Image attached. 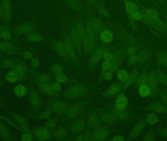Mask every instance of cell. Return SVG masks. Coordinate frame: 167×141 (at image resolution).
<instances>
[{"mask_svg": "<svg viewBox=\"0 0 167 141\" xmlns=\"http://www.w3.org/2000/svg\"><path fill=\"white\" fill-rule=\"evenodd\" d=\"M11 115L13 119L16 120L18 130L23 133H31L30 129H29V127L28 126V122L25 117H23L21 115L12 112Z\"/></svg>", "mask_w": 167, "mask_h": 141, "instance_id": "6da1fadb", "label": "cell"}, {"mask_svg": "<svg viewBox=\"0 0 167 141\" xmlns=\"http://www.w3.org/2000/svg\"><path fill=\"white\" fill-rule=\"evenodd\" d=\"M34 136L39 140H47L52 138V134L50 129L46 127H39L33 130Z\"/></svg>", "mask_w": 167, "mask_h": 141, "instance_id": "7a4b0ae2", "label": "cell"}, {"mask_svg": "<svg viewBox=\"0 0 167 141\" xmlns=\"http://www.w3.org/2000/svg\"><path fill=\"white\" fill-rule=\"evenodd\" d=\"M128 105V100L123 93L117 95L115 99L116 108L118 110H124Z\"/></svg>", "mask_w": 167, "mask_h": 141, "instance_id": "3957f363", "label": "cell"}, {"mask_svg": "<svg viewBox=\"0 0 167 141\" xmlns=\"http://www.w3.org/2000/svg\"><path fill=\"white\" fill-rule=\"evenodd\" d=\"M1 3L4 10V18L6 21H10L11 20L12 16L11 4L10 0H1Z\"/></svg>", "mask_w": 167, "mask_h": 141, "instance_id": "277c9868", "label": "cell"}, {"mask_svg": "<svg viewBox=\"0 0 167 141\" xmlns=\"http://www.w3.org/2000/svg\"><path fill=\"white\" fill-rule=\"evenodd\" d=\"M123 89V85L120 82H114L111 84V86L107 91V95L114 96L117 95L120 93Z\"/></svg>", "mask_w": 167, "mask_h": 141, "instance_id": "5b68a950", "label": "cell"}, {"mask_svg": "<svg viewBox=\"0 0 167 141\" xmlns=\"http://www.w3.org/2000/svg\"><path fill=\"white\" fill-rule=\"evenodd\" d=\"M0 137L4 141H10L12 140L13 136L10 130L0 120Z\"/></svg>", "mask_w": 167, "mask_h": 141, "instance_id": "8992f818", "label": "cell"}, {"mask_svg": "<svg viewBox=\"0 0 167 141\" xmlns=\"http://www.w3.org/2000/svg\"><path fill=\"white\" fill-rule=\"evenodd\" d=\"M15 31L17 35H25L28 33L32 32L33 31V28L30 24H22L16 28Z\"/></svg>", "mask_w": 167, "mask_h": 141, "instance_id": "52a82bcc", "label": "cell"}, {"mask_svg": "<svg viewBox=\"0 0 167 141\" xmlns=\"http://www.w3.org/2000/svg\"><path fill=\"white\" fill-rule=\"evenodd\" d=\"M146 126V123L144 121H140L132 129L130 133V138H135L138 135H141L143 132Z\"/></svg>", "mask_w": 167, "mask_h": 141, "instance_id": "ba28073f", "label": "cell"}, {"mask_svg": "<svg viewBox=\"0 0 167 141\" xmlns=\"http://www.w3.org/2000/svg\"><path fill=\"white\" fill-rule=\"evenodd\" d=\"M0 51L8 54H15L17 51L9 43L0 40Z\"/></svg>", "mask_w": 167, "mask_h": 141, "instance_id": "9c48e42d", "label": "cell"}, {"mask_svg": "<svg viewBox=\"0 0 167 141\" xmlns=\"http://www.w3.org/2000/svg\"><path fill=\"white\" fill-rule=\"evenodd\" d=\"M100 38L101 41L104 43L111 42L113 39V32L110 29H105L101 32L100 35Z\"/></svg>", "mask_w": 167, "mask_h": 141, "instance_id": "30bf717a", "label": "cell"}, {"mask_svg": "<svg viewBox=\"0 0 167 141\" xmlns=\"http://www.w3.org/2000/svg\"><path fill=\"white\" fill-rule=\"evenodd\" d=\"M25 40L28 42H37L42 41L43 39L42 37L39 34L36 32H29L25 34Z\"/></svg>", "mask_w": 167, "mask_h": 141, "instance_id": "8fae6325", "label": "cell"}, {"mask_svg": "<svg viewBox=\"0 0 167 141\" xmlns=\"http://www.w3.org/2000/svg\"><path fill=\"white\" fill-rule=\"evenodd\" d=\"M28 89L25 85L19 84L14 88V92L15 95L18 97H23L26 95Z\"/></svg>", "mask_w": 167, "mask_h": 141, "instance_id": "7c38bea8", "label": "cell"}, {"mask_svg": "<svg viewBox=\"0 0 167 141\" xmlns=\"http://www.w3.org/2000/svg\"><path fill=\"white\" fill-rule=\"evenodd\" d=\"M18 79H19L18 75L14 70H12L9 71L5 76V80L6 81L10 83H13L16 82Z\"/></svg>", "mask_w": 167, "mask_h": 141, "instance_id": "4fadbf2b", "label": "cell"}, {"mask_svg": "<svg viewBox=\"0 0 167 141\" xmlns=\"http://www.w3.org/2000/svg\"><path fill=\"white\" fill-rule=\"evenodd\" d=\"M117 78L120 82L125 83L129 78V73L125 69H120L117 72Z\"/></svg>", "mask_w": 167, "mask_h": 141, "instance_id": "5bb4252c", "label": "cell"}, {"mask_svg": "<svg viewBox=\"0 0 167 141\" xmlns=\"http://www.w3.org/2000/svg\"><path fill=\"white\" fill-rule=\"evenodd\" d=\"M138 72L136 70H134L133 72H132L130 73H129V76L127 81L125 82L123 85V88L127 89V87H129L132 84H133L134 82L136 81V78L137 77Z\"/></svg>", "mask_w": 167, "mask_h": 141, "instance_id": "9a60e30c", "label": "cell"}, {"mask_svg": "<svg viewBox=\"0 0 167 141\" xmlns=\"http://www.w3.org/2000/svg\"><path fill=\"white\" fill-rule=\"evenodd\" d=\"M139 94L143 97H148L151 94V89L148 84H143L140 85L139 88Z\"/></svg>", "mask_w": 167, "mask_h": 141, "instance_id": "2e32d148", "label": "cell"}, {"mask_svg": "<svg viewBox=\"0 0 167 141\" xmlns=\"http://www.w3.org/2000/svg\"><path fill=\"white\" fill-rule=\"evenodd\" d=\"M13 70L17 73L19 79H23L25 75V68L23 66L19 63H15Z\"/></svg>", "mask_w": 167, "mask_h": 141, "instance_id": "e0dca14e", "label": "cell"}, {"mask_svg": "<svg viewBox=\"0 0 167 141\" xmlns=\"http://www.w3.org/2000/svg\"><path fill=\"white\" fill-rule=\"evenodd\" d=\"M64 70V69L63 66L58 64L53 65L50 69V73L53 76L63 73Z\"/></svg>", "mask_w": 167, "mask_h": 141, "instance_id": "ac0fdd59", "label": "cell"}, {"mask_svg": "<svg viewBox=\"0 0 167 141\" xmlns=\"http://www.w3.org/2000/svg\"><path fill=\"white\" fill-rule=\"evenodd\" d=\"M52 136H54L56 138L61 139L62 138H64L67 135V131L64 128L59 127L56 130H54L53 132H52Z\"/></svg>", "mask_w": 167, "mask_h": 141, "instance_id": "d6986e66", "label": "cell"}, {"mask_svg": "<svg viewBox=\"0 0 167 141\" xmlns=\"http://www.w3.org/2000/svg\"><path fill=\"white\" fill-rule=\"evenodd\" d=\"M37 83L38 85H42L44 84H51L50 79L49 76L43 73L38 74L36 78Z\"/></svg>", "mask_w": 167, "mask_h": 141, "instance_id": "ffe728a7", "label": "cell"}, {"mask_svg": "<svg viewBox=\"0 0 167 141\" xmlns=\"http://www.w3.org/2000/svg\"><path fill=\"white\" fill-rule=\"evenodd\" d=\"M126 10L127 13L130 14L132 15L133 13L138 11V7L134 3L127 1L125 2Z\"/></svg>", "mask_w": 167, "mask_h": 141, "instance_id": "44dd1931", "label": "cell"}, {"mask_svg": "<svg viewBox=\"0 0 167 141\" xmlns=\"http://www.w3.org/2000/svg\"><path fill=\"white\" fill-rule=\"evenodd\" d=\"M151 109L154 111L158 113H163L166 111V108L161 103H155L151 105Z\"/></svg>", "mask_w": 167, "mask_h": 141, "instance_id": "7402d4cb", "label": "cell"}, {"mask_svg": "<svg viewBox=\"0 0 167 141\" xmlns=\"http://www.w3.org/2000/svg\"><path fill=\"white\" fill-rule=\"evenodd\" d=\"M108 135L107 129L103 128L102 129H98L95 133L94 138H97V140L104 139V138H107Z\"/></svg>", "mask_w": 167, "mask_h": 141, "instance_id": "603a6c76", "label": "cell"}, {"mask_svg": "<svg viewBox=\"0 0 167 141\" xmlns=\"http://www.w3.org/2000/svg\"><path fill=\"white\" fill-rule=\"evenodd\" d=\"M1 37L5 41H9L13 38V34L9 30V28H6L3 29L1 32Z\"/></svg>", "mask_w": 167, "mask_h": 141, "instance_id": "cb8c5ba5", "label": "cell"}, {"mask_svg": "<svg viewBox=\"0 0 167 141\" xmlns=\"http://www.w3.org/2000/svg\"><path fill=\"white\" fill-rule=\"evenodd\" d=\"M53 80L54 81H56L60 82L62 84H65L67 83L68 82V78L64 73L55 75L53 78Z\"/></svg>", "mask_w": 167, "mask_h": 141, "instance_id": "d4e9b609", "label": "cell"}, {"mask_svg": "<svg viewBox=\"0 0 167 141\" xmlns=\"http://www.w3.org/2000/svg\"><path fill=\"white\" fill-rule=\"evenodd\" d=\"M158 120V116L155 113H149L146 116V121L148 123L153 125L156 123Z\"/></svg>", "mask_w": 167, "mask_h": 141, "instance_id": "484cf974", "label": "cell"}, {"mask_svg": "<svg viewBox=\"0 0 167 141\" xmlns=\"http://www.w3.org/2000/svg\"><path fill=\"white\" fill-rule=\"evenodd\" d=\"M15 63L12 59L6 58L3 61V65L4 68L11 70L14 69Z\"/></svg>", "mask_w": 167, "mask_h": 141, "instance_id": "4316f807", "label": "cell"}, {"mask_svg": "<svg viewBox=\"0 0 167 141\" xmlns=\"http://www.w3.org/2000/svg\"><path fill=\"white\" fill-rule=\"evenodd\" d=\"M156 76V75L152 73L151 74L149 78V83L151 84V89L153 90V91H156L157 87V81Z\"/></svg>", "mask_w": 167, "mask_h": 141, "instance_id": "83f0119b", "label": "cell"}, {"mask_svg": "<svg viewBox=\"0 0 167 141\" xmlns=\"http://www.w3.org/2000/svg\"><path fill=\"white\" fill-rule=\"evenodd\" d=\"M50 87L53 91L59 93L62 89V84L56 81H54L50 84Z\"/></svg>", "mask_w": 167, "mask_h": 141, "instance_id": "f1b7e54d", "label": "cell"}, {"mask_svg": "<svg viewBox=\"0 0 167 141\" xmlns=\"http://www.w3.org/2000/svg\"><path fill=\"white\" fill-rule=\"evenodd\" d=\"M157 80L161 84H167V76L164 73H158L156 75Z\"/></svg>", "mask_w": 167, "mask_h": 141, "instance_id": "f546056e", "label": "cell"}, {"mask_svg": "<svg viewBox=\"0 0 167 141\" xmlns=\"http://www.w3.org/2000/svg\"><path fill=\"white\" fill-rule=\"evenodd\" d=\"M30 100L32 104L35 107L39 106L40 101L39 97L36 93L30 94Z\"/></svg>", "mask_w": 167, "mask_h": 141, "instance_id": "4dcf8cb0", "label": "cell"}, {"mask_svg": "<svg viewBox=\"0 0 167 141\" xmlns=\"http://www.w3.org/2000/svg\"><path fill=\"white\" fill-rule=\"evenodd\" d=\"M112 64L113 63H111V61L104 60L101 63V68H102V70H104L108 71V70H110V68L111 67Z\"/></svg>", "mask_w": 167, "mask_h": 141, "instance_id": "1f68e13d", "label": "cell"}, {"mask_svg": "<svg viewBox=\"0 0 167 141\" xmlns=\"http://www.w3.org/2000/svg\"><path fill=\"white\" fill-rule=\"evenodd\" d=\"M51 112L50 111H45L41 113L39 116V119L41 120H48L51 117Z\"/></svg>", "mask_w": 167, "mask_h": 141, "instance_id": "d6a6232c", "label": "cell"}, {"mask_svg": "<svg viewBox=\"0 0 167 141\" xmlns=\"http://www.w3.org/2000/svg\"><path fill=\"white\" fill-rule=\"evenodd\" d=\"M148 14L154 20H158L159 19V17L158 16V13L156 10L153 9H150L148 10Z\"/></svg>", "mask_w": 167, "mask_h": 141, "instance_id": "836d02e7", "label": "cell"}, {"mask_svg": "<svg viewBox=\"0 0 167 141\" xmlns=\"http://www.w3.org/2000/svg\"><path fill=\"white\" fill-rule=\"evenodd\" d=\"M31 65L33 68H37L40 65V60L38 57L33 56L31 59Z\"/></svg>", "mask_w": 167, "mask_h": 141, "instance_id": "e575fe53", "label": "cell"}, {"mask_svg": "<svg viewBox=\"0 0 167 141\" xmlns=\"http://www.w3.org/2000/svg\"><path fill=\"white\" fill-rule=\"evenodd\" d=\"M33 136L31 133H24L21 137V140L23 141H31L33 140Z\"/></svg>", "mask_w": 167, "mask_h": 141, "instance_id": "d590c367", "label": "cell"}, {"mask_svg": "<svg viewBox=\"0 0 167 141\" xmlns=\"http://www.w3.org/2000/svg\"><path fill=\"white\" fill-rule=\"evenodd\" d=\"M83 124L81 122H76L73 125V126H71L73 128V129L71 130L75 132H80L81 130H82V128H83Z\"/></svg>", "mask_w": 167, "mask_h": 141, "instance_id": "8d00e7d4", "label": "cell"}, {"mask_svg": "<svg viewBox=\"0 0 167 141\" xmlns=\"http://www.w3.org/2000/svg\"><path fill=\"white\" fill-rule=\"evenodd\" d=\"M138 60H139L138 56L137 54H134L130 56L129 57L128 62H129V64H134L137 63Z\"/></svg>", "mask_w": 167, "mask_h": 141, "instance_id": "74e56055", "label": "cell"}, {"mask_svg": "<svg viewBox=\"0 0 167 141\" xmlns=\"http://www.w3.org/2000/svg\"><path fill=\"white\" fill-rule=\"evenodd\" d=\"M64 104L61 103V101H57V103L56 102L53 105V108L56 112H60L63 111L62 109H64Z\"/></svg>", "mask_w": 167, "mask_h": 141, "instance_id": "f35d334b", "label": "cell"}, {"mask_svg": "<svg viewBox=\"0 0 167 141\" xmlns=\"http://www.w3.org/2000/svg\"><path fill=\"white\" fill-rule=\"evenodd\" d=\"M21 54L22 57L26 60L31 59L33 57L32 53L28 51H22Z\"/></svg>", "mask_w": 167, "mask_h": 141, "instance_id": "ab89813d", "label": "cell"}, {"mask_svg": "<svg viewBox=\"0 0 167 141\" xmlns=\"http://www.w3.org/2000/svg\"><path fill=\"white\" fill-rule=\"evenodd\" d=\"M54 47L55 48L56 50L58 51V53H64V46H63V44H62L61 43L59 42L55 43V45Z\"/></svg>", "mask_w": 167, "mask_h": 141, "instance_id": "60d3db41", "label": "cell"}, {"mask_svg": "<svg viewBox=\"0 0 167 141\" xmlns=\"http://www.w3.org/2000/svg\"><path fill=\"white\" fill-rule=\"evenodd\" d=\"M55 121L52 119H48V120H47L46 122V126L45 127L48 129H52L55 126Z\"/></svg>", "mask_w": 167, "mask_h": 141, "instance_id": "b9f144b4", "label": "cell"}, {"mask_svg": "<svg viewBox=\"0 0 167 141\" xmlns=\"http://www.w3.org/2000/svg\"><path fill=\"white\" fill-rule=\"evenodd\" d=\"M113 54L108 51L104 52L103 56V58L104 60L110 61H111V60H113Z\"/></svg>", "mask_w": 167, "mask_h": 141, "instance_id": "7bdbcfd3", "label": "cell"}, {"mask_svg": "<svg viewBox=\"0 0 167 141\" xmlns=\"http://www.w3.org/2000/svg\"><path fill=\"white\" fill-rule=\"evenodd\" d=\"M113 76H114L113 73L110 70H108L105 73V75H104V76H103V78H104V80H105L110 81L113 79Z\"/></svg>", "mask_w": 167, "mask_h": 141, "instance_id": "ee69618b", "label": "cell"}, {"mask_svg": "<svg viewBox=\"0 0 167 141\" xmlns=\"http://www.w3.org/2000/svg\"><path fill=\"white\" fill-rule=\"evenodd\" d=\"M136 83L141 85L143 84L146 83L148 81V78L145 76H141L136 79Z\"/></svg>", "mask_w": 167, "mask_h": 141, "instance_id": "f6af8a7d", "label": "cell"}, {"mask_svg": "<svg viewBox=\"0 0 167 141\" xmlns=\"http://www.w3.org/2000/svg\"><path fill=\"white\" fill-rule=\"evenodd\" d=\"M119 63L118 62H116V63L112 64V65L110 68V70L114 73H116V72H118V70H119Z\"/></svg>", "mask_w": 167, "mask_h": 141, "instance_id": "bcb514c9", "label": "cell"}, {"mask_svg": "<svg viewBox=\"0 0 167 141\" xmlns=\"http://www.w3.org/2000/svg\"><path fill=\"white\" fill-rule=\"evenodd\" d=\"M132 18L134 20H140L143 18V16L139 12L137 11L132 15Z\"/></svg>", "mask_w": 167, "mask_h": 141, "instance_id": "7dc6e473", "label": "cell"}, {"mask_svg": "<svg viewBox=\"0 0 167 141\" xmlns=\"http://www.w3.org/2000/svg\"><path fill=\"white\" fill-rule=\"evenodd\" d=\"M113 141H123L125 140V137L123 135H116L113 137Z\"/></svg>", "mask_w": 167, "mask_h": 141, "instance_id": "c3c4849f", "label": "cell"}, {"mask_svg": "<svg viewBox=\"0 0 167 141\" xmlns=\"http://www.w3.org/2000/svg\"><path fill=\"white\" fill-rule=\"evenodd\" d=\"M135 51H136V49L134 47H131L127 49V53L129 56H132V55L135 54Z\"/></svg>", "mask_w": 167, "mask_h": 141, "instance_id": "681fc988", "label": "cell"}, {"mask_svg": "<svg viewBox=\"0 0 167 141\" xmlns=\"http://www.w3.org/2000/svg\"><path fill=\"white\" fill-rule=\"evenodd\" d=\"M161 98L162 99L163 101H164L165 104H167V95L165 94L164 92H163L161 95Z\"/></svg>", "mask_w": 167, "mask_h": 141, "instance_id": "f907efd6", "label": "cell"}, {"mask_svg": "<svg viewBox=\"0 0 167 141\" xmlns=\"http://www.w3.org/2000/svg\"><path fill=\"white\" fill-rule=\"evenodd\" d=\"M8 28V26H0V40H1V39H2L1 35V31L3 30V29H5V28Z\"/></svg>", "mask_w": 167, "mask_h": 141, "instance_id": "816d5d0a", "label": "cell"}]
</instances>
